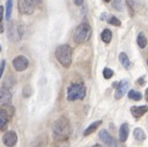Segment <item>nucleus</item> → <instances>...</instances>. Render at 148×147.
<instances>
[{"mask_svg":"<svg viewBox=\"0 0 148 147\" xmlns=\"http://www.w3.org/2000/svg\"><path fill=\"white\" fill-rule=\"evenodd\" d=\"M71 133V124L69 120L66 117H60L52 125V134L53 139L56 141H61V140H67Z\"/></svg>","mask_w":148,"mask_h":147,"instance_id":"1","label":"nucleus"},{"mask_svg":"<svg viewBox=\"0 0 148 147\" xmlns=\"http://www.w3.org/2000/svg\"><path fill=\"white\" fill-rule=\"evenodd\" d=\"M55 56H56L57 61L62 65L64 68H68L72 65V57H73V50L69 45L63 44L57 46L56 51H55Z\"/></svg>","mask_w":148,"mask_h":147,"instance_id":"2","label":"nucleus"},{"mask_svg":"<svg viewBox=\"0 0 148 147\" xmlns=\"http://www.w3.org/2000/svg\"><path fill=\"white\" fill-rule=\"evenodd\" d=\"M91 33H92V29L90 27V24L86 22H83L74 30L73 40H74V43H77V44H84L85 41H88L90 39Z\"/></svg>","mask_w":148,"mask_h":147,"instance_id":"3","label":"nucleus"},{"mask_svg":"<svg viewBox=\"0 0 148 147\" xmlns=\"http://www.w3.org/2000/svg\"><path fill=\"white\" fill-rule=\"evenodd\" d=\"M86 95V88L83 83H73L67 90V99L68 101L83 100Z\"/></svg>","mask_w":148,"mask_h":147,"instance_id":"4","label":"nucleus"},{"mask_svg":"<svg viewBox=\"0 0 148 147\" xmlns=\"http://www.w3.org/2000/svg\"><path fill=\"white\" fill-rule=\"evenodd\" d=\"M12 66H14V68L17 72H23V71H26L28 68L29 61H28L27 57L20 55V56H17V57L14 58V61H12Z\"/></svg>","mask_w":148,"mask_h":147,"instance_id":"5","label":"nucleus"},{"mask_svg":"<svg viewBox=\"0 0 148 147\" xmlns=\"http://www.w3.org/2000/svg\"><path fill=\"white\" fill-rule=\"evenodd\" d=\"M18 10L24 15H32L34 12V4L32 0H18Z\"/></svg>","mask_w":148,"mask_h":147,"instance_id":"6","label":"nucleus"},{"mask_svg":"<svg viewBox=\"0 0 148 147\" xmlns=\"http://www.w3.org/2000/svg\"><path fill=\"white\" fill-rule=\"evenodd\" d=\"M12 101V95L11 91L9 89L5 88H0V106L5 107V106H10Z\"/></svg>","mask_w":148,"mask_h":147,"instance_id":"7","label":"nucleus"},{"mask_svg":"<svg viewBox=\"0 0 148 147\" xmlns=\"http://www.w3.org/2000/svg\"><path fill=\"white\" fill-rule=\"evenodd\" d=\"M3 142L5 146L8 147H14L16 144H17V134L15 131H6L3 136Z\"/></svg>","mask_w":148,"mask_h":147,"instance_id":"8","label":"nucleus"},{"mask_svg":"<svg viewBox=\"0 0 148 147\" xmlns=\"http://www.w3.org/2000/svg\"><path fill=\"white\" fill-rule=\"evenodd\" d=\"M129 85H130V83H129V80H126V79L121 80L119 84H116V90L114 94L115 100H120L121 97L125 95V91L129 89Z\"/></svg>","mask_w":148,"mask_h":147,"instance_id":"9","label":"nucleus"},{"mask_svg":"<svg viewBox=\"0 0 148 147\" xmlns=\"http://www.w3.org/2000/svg\"><path fill=\"white\" fill-rule=\"evenodd\" d=\"M100 139L102 141L106 144L108 147H115L116 146V142H115V139H113L110 136V134L107 131V130H101L100 131Z\"/></svg>","mask_w":148,"mask_h":147,"instance_id":"10","label":"nucleus"},{"mask_svg":"<svg viewBox=\"0 0 148 147\" xmlns=\"http://www.w3.org/2000/svg\"><path fill=\"white\" fill-rule=\"evenodd\" d=\"M130 112L135 119H138L148 112V106H134V107H131Z\"/></svg>","mask_w":148,"mask_h":147,"instance_id":"11","label":"nucleus"},{"mask_svg":"<svg viewBox=\"0 0 148 147\" xmlns=\"http://www.w3.org/2000/svg\"><path fill=\"white\" fill-rule=\"evenodd\" d=\"M9 119H10V115L6 112V109L0 108V130H4L6 125L9 123Z\"/></svg>","mask_w":148,"mask_h":147,"instance_id":"12","label":"nucleus"},{"mask_svg":"<svg viewBox=\"0 0 148 147\" xmlns=\"http://www.w3.org/2000/svg\"><path fill=\"white\" fill-rule=\"evenodd\" d=\"M127 136H129V124L124 123V124H121L119 129V140L121 142H125Z\"/></svg>","mask_w":148,"mask_h":147,"instance_id":"13","label":"nucleus"},{"mask_svg":"<svg viewBox=\"0 0 148 147\" xmlns=\"http://www.w3.org/2000/svg\"><path fill=\"white\" fill-rule=\"evenodd\" d=\"M102 124V122L101 120H97V122H94V123H92V124H90L88 128H86V130L84 131V136H88V135H90V134H92V133H94L96 129H97V128L98 126H100Z\"/></svg>","mask_w":148,"mask_h":147,"instance_id":"14","label":"nucleus"},{"mask_svg":"<svg viewBox=\"0 0 148 147\" xmlns=\"http://www.w3.org/2000/svg\"><path fill=\"white\" fill-rule=\"evenodd\" d=\"M134 137L137 140V141H145L146 140V134H145V131L141 129V128H136L135 129V131H134Z\"/></svg>","mask_w":148,"mask_h":147,"instance_id":"15","label":"nucleus"},{"mask_svg":"<svg viewBox=\"0 0 148 147\" xmlns=\"http://www.w3.org/2000/svg\"><path fill=\"white\" fill-rule=\"evenodd\" d=\"M119 60H120V63L123 65V67H125V68H130V66H131L130 60H129L127 55L125 52H121L119 55Z\"/></svg>","mask_w":148,"mask_h":147,"instance_id":"16","label":"nucleus"},{"mask_svg":"<svg viewBox=\"0 0 148 147\" xmlns=\"http://www.w3.org/2000/svg\"><path fill=\"white\" fill-rule=\"evenodd\" d=\"M101 38L102 41H104L106 44H109L110 40H112V32L109 29H103V32L101 33Z\"/></svg>","mask_w":148,"mask_h":147,"instance_id":"17","label":"nucleus"},{"mask_svg":"<svg viewBox=\"0 0 148 147\" xmlns=\"http://www.w3.org/2000/svg\"><path fill=\"white\" fill-rule=\"evenodd\" d=\"M15 83H16L15 78L12 77V76H9V77L6 78L5 80H4V87H3V88H5V89H9V90H10V89H11V88L15 85Z\"/></svg>","mask_w":148,"mask_h":147,"instance_id":"18","label":"nucleus"},{"mask_svg":"<svg viewBox=\"0 0 148 147\" xmlns=\"http://www.w3.org/2000/svg\"><path fill=\"white\" fill-rule=\"evenodd\" d=\"M11 12H12V0H8L6 1V12H5V17L8 21L11 20Z\"/></svg>","mask_w":148,"mask_h":147,"instance_id":"19","label":"nucleus"},{"mask_svg":"<svg viewBox=\"0 0 148 147\" xmlns=\"http://www.w3.org/2000/svg\"><path fill=\"white\" fill-rule=\"evenodd\" d=\"M137 44H138L140 47H142V49L147 45V38H146L145 33H140L138 34V36H137Z\"/></svg>","mask_w":148,"mask_h":147,"instance_id":"20","label":"nucleus"},{"mask_svg":"<svg viewBox=\"0 0 148 147\" xmlns=\"http://www.w3.org/2000/svg\"><path fill=\"white\" fill-rule=\"evenodd\" d=\"M129 97H130L131 100H135V101H140L142 99V95H141L138 91H135V90H130L129 91Z\"/></svg>","mask_w":148,"mask_h":147,"instance_id":"21","label":"nucleus"},{"mask_svg":"<svg viewBox=\"0 0 148 147\" xmlns=\"http://www.w3.org/2000/svg\"><path fill=\"white\" fill-rule=\"evenodd\" d=\"M23 96L24 97H29L30 95L33 94V90H32V87H30V85H26V87L23 88Z\"/></svg>","mask_w":148,"mask_h":147,"instance_id":"22","label":"nucleus"},{"mask_svg":"<svg viewBox=\"0 0 148 147\" xmlns=\"http://www.w3.org/2000/svg\"><path fill=\"white\" fill-rule=\"evenodd\" d=\"M113 74H114V72L110 69V68H104L103 69V77L106 78V79H110L113 77Z\"/></svg>","mask_w":148,"mask_h":147,"instance_id":"23","label":"nucleus"},{"mask_svg":"<svg viewBox=\"0 0 148 147\" xmlns=\"http://www.w3.org/2000/svg\"><path fill=\"white\" fill-rule=\"evenodd\" d=\"M108 22L110 23V24H113V26H116V27H119L120 24H121V22L118 20L116 17H114V16H112V17H109V20H108Z\"/></svg>","mask_w":148,"mask_h":147,"instance_id":"24","label":"nucleus"},{"mask_svg":"<svg viewBox=\"0 0 148 147\" xmlns=\"http://www.w3.org/2000/svg\"><path fill=\"white\" fill-rule=\"evenodd\" d=\"M113 8L116 9L118 11H121L123 10V3H121V0H114V1H113Z\"/></svg>","mask_w":148,"mask_h":147,"instance_id":"25","label":"nucleus"},{"mask_svg":"<svg viewBox=\"0 0 148 147\" xmlns=\"http://www.w3.org/2000/svg\"><path fill=\"white\" fill-rule=\"evenodd\" d=\"M3 16H4V8L0 6V33L4 32V26H3Z\"/></svg>","mask_w":148,"mask_h":147,"instance_id":"26","label":"nucleus"},{"mask_svg":"<svg viewBox=\"0 0 148 147\" xmlns=\"http://www.w3.org/2000/svg\"><path fill=\"white\" fill-rule=\"evenodd\" d=\"M4 69H5V61H1V63H0V79H1V76L4 73Z\"/></svg>","mask_w":148,"mask_h":147,"instance_id":"27","label":"nucleus"},{"mask_svg":"<svg viewBox=\"0 0 148 147\" xmlns=\"http://www.w3.org/2000/svg\"><path fill=\"white\" fill-rule=\"evenodd\" d=\"M73 1H74V4H75L77 6H80V5H83L84 0H73Z\"/></svg>","mask_w":148,"mask_h":147,"instance_id":"28","label":"nucleus"},{"mask_svg":"<svg viewBox=\"0 0 148 147\" xmlns=\"http://www.w3.org/2000/svg\"><path fill=\"white\" fill-rule=\"evenodd\" d=\"M137 83H138V85H143V84L146 83V80H145V78H143V77H141V78L138 79V82H137Z\"/></svg>","mask_w":148,"mask_h":147,"instance_id":"29","label":"nucleus"},{"mask_svg":"<svg viewBox=\"0 0 148 147\" xmlns=\"http://www.w3.org/2000/svg\"><path fill=\"white\" fill-rule=\"evenodd\" d=\"M32 3H33L34 5H39V4L42 3V0H32Z\"/></svg>","mask_w":148,"mask_h":147,"instance_id":"30","label":"nucleus"},{"mask_svg":"<svg viewBox=\"0 0 148 147\" xmlns=\"http://www.w3.org/2000/svg\"><path fill=\"white\" fill-rule=\"evenodd\" d=\"M145 97H146V100H147V102H148V89L146 90V94H145Z\"/></svg>","mask_w":148,"mask_h":147,"instance_id":"31","label":"nucleus"},{"mask_svg":"<svg viewBox=\"0 0 148 147\" xmlns=\"http://www.w3.org/2000/svg\"><path fill=\"white\" fill-rule=\"evenodd\" d=\"M92 147H103V146H102V145H98V144H97V145H95V146H92Z\"/></svg>","mask_w":148,"mask_h":147,"instance_id":"32","label":"nucleus"},{"mask_svg":"<svg viewBox=\"0 0 148 147\" xmlns=\"http://www.w3.org/2000/svg\"><path fill=\"white\" fill-rule=\"evenodd\" d=\"M103 1H106V3H109V1H110V0H103Z\"/></svg>","mask_w":148,"mask_h":147,"instance_id":"33","label":"nucleus"},{"mask_svg":"<svg viewBox=\"0 0 148 147\" xmlns=\"http://www.w3.org/2000/svg\"><path fill=\"white\" fill-rule=\"evenodd\" d=\"M0 51H1V46H0Z\"/></svg>","mask_w":148,"mask_h":147,"instance_id":"34","label":"nucleus"},{"mask_svg":"<svg viewBox=\"0 0 148 147\" xmlns=\"http://www.w3.org/2000/svg\"><path fill=\"white\" fill-rule=\"evenodd\" d=\"M147 63H148V60H147Z\"/></svg>","mask_w":148,"mask_h":147,"instance_id":"35","label":"nucleus"}]
</instances>
